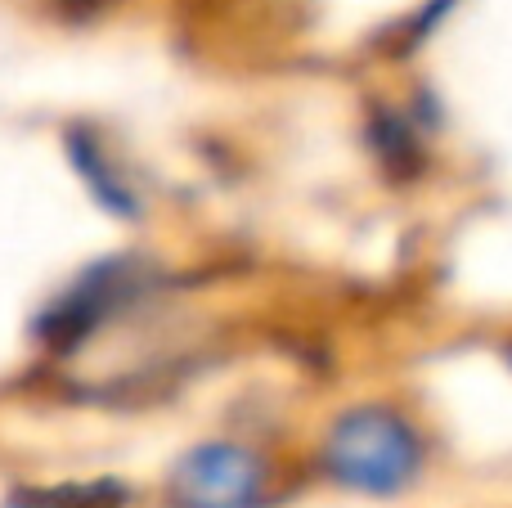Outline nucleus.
Instances as JSON below:
<instances>
[{"label": "nucleus", "instance_id": "nucleus-2", "mask_svg": "<svg viewBox=\"0 0 512 508\" xmlns=\"http://www.w3.org/2000/svg\"><path fill=\"white\" fill-rule=\"evenodd\" d=\"M265 486V468L243 446H198L171 468V504L176 508H248Z\"/></svg>", "mask_w": 512, "mask_h": 508}, {"label": "nucleus", "instance_id": "nucleus-1", "mask_svg": "<svg viewBox=\"0 0 512 508\" xmlns=\"http://www.w3.org/2000/svg\"><path fill=\"white\" fill-rule=\"evenodd\" d=\"M324 459L337 482L369 495H391L414 482L418 464H423V446H418V432L400 414L364 405V410H351L333 428Z\"/></svg>", "mask_w": 512, "mask_h": 508}]
</instances>
